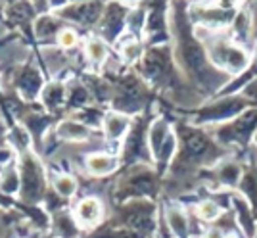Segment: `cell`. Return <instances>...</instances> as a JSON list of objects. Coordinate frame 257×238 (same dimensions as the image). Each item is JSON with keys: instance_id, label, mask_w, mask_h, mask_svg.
Instances as JSON below:
<instances>
[{"instance_id": "cell-21", "label": "cell", "mask_w": 257, "mask_h": 238, "mask_svg": "<svg viewBox=\"0 0 257 238\" xmlns=\"http://www.w3.org/2000/svg\"><path fill=\"white\" fill-rule=\"evenodd\" d=\"M131 125H133V117H128L125 113H119V111H111V109L107 111L104 125H102V137H104V142L107 146V152L119 154L121 142L127 137Z\"/></svg>"}, {"instance_id": "cell-27", "label": "cell", "mask_w": 257, "mask_h": 238, "mask_svg": "<svg viewBox=\"0 0 257 238\" xmlns=\"http://www.w3.org/2000/svg\"><path fill=\"white\" fill-rule=\"evenodd\" d=\"M94 100L90 90L86 88V85L81 81V77L75 75L69 85H67V102H65V115H71L79 109L86 108V106H92Z\"/></svg>"}, {"instance_id": "cell-2", "label": "cell", "mask_w": 257, "mask_h": 238, "mask_svg": "<svg viewBox=\"0 0 257 238\" xmlns=\"http://www.w3.org/2000/svg\"><path fill=\"white\" fill-rule=\"evenodd\" d=\"M111 62L102 71V75L111 83L113 88L109 109L125 113L128 117H137L146 109H150L154 102V90L144 83V79L133 67H125L121 62L113 65Z\"/></svg>"}, {"instance_id": "cell-10", "label": "cell", "mask_w": 257, "mask_h": 238, "mask_svg": "<svg viewBox=\"0 0 257 238\" xmlns=\"http://www.w3.org/2000/svg\"><path fill=\"white\" fill-rule=\"evenodd\" d=\"M207 41L204 43L205 52L209 62L217 67L219 71H226V73H240L249 65V56L240 46V44L228 43L223 39L217 31L207 29Z\"/></svg>"}, {"instance_id": "cell-7", "label": "cell", "mask_w": 257, "mask_h": 238, "mask_svg": "<svg viewBox=\"0 0 257 238\" xmlns=\"http://www.w3.org/2000/svg\"><path fill=\"white\" fill-rule=\"evenodd\" d=\"M107 221L127 228L140 238H150L160 228L158 204L154 200H128L125 204L113 206Z\"/></svg>"}, {"instance_id": "cell-40", "label": "cell", "mask_w": 257, "mask_h": 238, "mask_svg": "<svg viewBox=\"0 0 257 238\" xmlns=\"http://www.w3.org/2000/svg\"><path fill=\"white\" fill-rule=\"evenodd\" d=\"M255 238H257V232H255Z\"/></svg>"}, {"instance_id": "cell-9", "label": "cell", "mask_w": 257, "mask_h": 238, "mask_svg": "<svg viewBox=\"0 0 257 238\" xmlns=\"http://www.w3.org/2000/svg\"><path fill=\"white\" fill-rule=\"evenodd\" d=\"M154 119L156 117H152V108L133 117V125L119 148V158L123 165L121 169L133 165H154V156L148 144V131Z\"/></svg>"}, {"instance_id": "cell-22", "label": "cell", "mask_w": 257, "mask_h": 238, "mask_svg": "<svg viewBox=\"0 0 257 238\" xmlns=\"http://www.w3.org/2000/svg\"><path fill=\"white\" fill-rule=\"evenodd\" d=\"M242 109H244V100H240V98L219 100L207 108L198 109L196 123H221L226 119H234Z\"/></svg>"}, {"instance_id": "cell-31", "label": "cell", "mask_w": 257, "mask_h": 238, "mask_svg": "<svg viewBox=\"0 0 257 238\" xmlns=\"http://www.w3.org/2000/svg\"><path fill=\"white\" fill-rule=\"evenodd\" d=\"M165 225L169 227L171 236L175 238H188V234H190V221H188V215L182 211L181 207H167V211H165Z\"/></svg>"}, {"instance_id": "cell-6", "label": "cell", "mask_w": 257, "mask_h": 238, "mask_svg": "<svg viewBox=\"0 0 257 238\" xmlns=\"http://www.w3.org/2000/svg\"><path fill=\"white\" fill-rule=\"evenodd\" d=\"M16 154H18L16 162H18L20 181H22L18 198L31 206H43L46 192L50 190V175H48L43 158L33 148L16 152Z\"/></svg>"}, {"instance_id": "cell-35", "label": "cell", "mask_w": 257, "mask_h": 238, "mask_svg": "<svg viewBox=\"0 0 257 238\" xmlns=\"http://www.w3.org/2000/svg\"><path fill=\"white\" fill-rule=\"evenodd\" d=\"M234 33L238 37V41H247L249 33H251V18L246 12H238L234 16Z\"/></svg>"}, {"instance_id": "cell-34", "label": "cell", "mask_w": 257, "mask_h": 238, "mask_svg": "<svg viewBox=\"0 0 257 238\" xmlns=\"http://www.w3.org/2000/svg\"><path fill=\"white\" fill-rule=\"evenodd\" d=\"M223 213V207L219 202H215V200H204V202H200L198 207H196V215L200 217L202 221H209V223H213L217 221L219 217Z\"/></svg>"}, {"instance_id": "cell-26", "label": "cell", "mask_w": 257, "mask_h": 238, "mask_svg": "<svg viewBox=\"0 0 257 238\" xmlns=\"http://www.w3.org/2000/svg\"><path fill=\"white\" fill-rule=\"evenodd\" d=\"M50 188L58 196H62L64 200L75 202L79 198V190H81V181L75 173L67 171V169H50Z\"/></svg>"}, {"instance_id": "cell-29", "label": "cell", "mask_w": 257, "mask_h": 238, "mask_svg": "<svg viewBox=\"0 0 257 238\" xmlns=\"http://www.w3.org/2000/svg\"><path fill=\"white\" fill-rule=\"evenodd\" d=\"M107 111H109V108H104V106L92 104V106H86V108L79 109V111L71 113V115H65V117L75 119V121L83 123V125L88 127V129L102 133V125H104V119H106Z\"/></svg>"}, {"instance_id": "cell-20", "label": "cell", "mask_w": 257, "mask_h": 238, "mask_svg": "<svg viewBox=\"0 0 257 238\" xmlns=\"http://www.w3.org/2000/svg\"><path fill=\"white\" fill-rule=\"evenodd\" d=\"M81 52H83V65H85L83 71H92V73H102L106 65L111 62V58L115 56V50L94 33L85 35Z\"/></svg>"}, {"instance_id": "cell-1", "label": "cell", "mask_w": 257, "mask_h": 238, "mask_svg": "<svg viewBox=\"0 0 257 238\" xmlns=\"http://www.w3.org/2000/svg\"><path fill=\"white\" fill-rule=\"evenodd\" d=\"M173 37V54L177 67L192 81L194 85L211 92L221 85V71L213 67L205 52L204 43L196 37L192 22L188 18V6L171 4L169 12Z\"/></svg>"}, {"instance_id": "cell-17", "label": "cell", "mask_w": 257, "mask_h": 238, "mask_svg": "<svg viewBox=\"0 0 257 238\" xmlns=\"http://www.w3.org/2000/svg\"><path fill=\"white\" fill-rule=\"evenodd\" d=\"M146 27H144V44L146 48L171 44V23H169V4H146Z\"/></svg>"}, {"instance_id": "cell-12", "label": "cell", "mask_w": 257, "mask_h": 238, "mask_svg": "<svg viewBox=\"0 0 257 238\" xmlns=\"http://www.w3.org/2000/svg\"><path fill=\"white\" fill-rule=\"evenodd\" d=\"M60 119H64V117H58V115L48 113L39 102H37V104H31L29 109L23 113L22 117L18 119V123L29 133V137H31V141H33V148H35V152H37L41 158L44 156L46 139H48L50 131L60 123Z\"/></svg>"}, {"instance_id": "cell-18", "label": "cell", "mask_w": 257, "mask_h": 238, "mask_svg": "<svg viewBox=\"0 0 257 238\" xmlns=\"http://www.w3.org/2000/svg\"><path fill=\"white\" fill-rule=\"evenodd\" d=\"M71 209H73V215H75L77 223H79V227L85 234L98 228L107 219L106 206H104L102 198L96 194L79 196L73 202Z\"/></svg>"}, {"instance_id": "cell-32", "label": "cell", "mask_w": 257, "mask_h": 238, "mask_svg": "<svg viewBox=\"0 0 257 238\" xmlns=\"http://www.w3.org/2000/svg\"><path fill=\"white\" fill-rule=\"evenodd\" d=\"M20 188H22L20 169H18V162L14 160L4 167V171L0 175V192L8 196H20Z\"/></svg>"}, {"instance_id": "cell-25", "label": "cell", "mask_w": 257, "mask_h": 238, "mask_svg": "<svg viewBox=\"0 0 257 238\" xmlns=\"http://www.w3.org/2000/svg\"><path fill=\"white\" fill-rule=\"evenodd\" d=\"M52 223H50V238H83L85 232L81 230L79 223H77L75 215H73V209L71 207H65L52 213Z\"/></svg>"}, {"instance_id": "cell-13", "label": "cell", "mask_w": 257, "mask_h": 238, "mask_svg": "<svg viewBox=\"0 0 257 238\" xmlns=\"http://www.w3.org/2000/svg\"><path fill=\"white\" fill-rule=\"evenodd\" d=\"M94 137H102V133L88 129L83 123H79L71 117L60 119V123L50 131V135L46 139L44 156H52V152H56L64 144H83V142H90Z\"/></svg>"}, {"instance_id": "cell-39", "label": "cell", "mask_w": 257, "mask_h": 238, "mask_svg": "<svg viewBox=\"0 0 257 238\" xmlns=\"http://www.w3.org/2000/svg\"><path fill=\"white\" fill-rule=\"evenodd\" d=\"M4 98V88H2V81H0V100Z\"/></svg>"}, {"instance_id": "cell-11", "label": "cell", "mask_w": 257, "mask_h": 238, "mask_svg": "<svg viewBox=\"0 0 257 238\" xmlns=\"http://www.w3.org/2000/svg\"><path fill=\"white\" fill-rule=\"evenodd\" d=\"M39 20V14L35 8V2H2L0 8V22L12 33H18L23 37L33 48L35 56L39 54V44L35 39V22Z\"/></svg>"}, {"instance_id": "cell-24", "label": "cell", "mask_w": 257, "mask_h": 238, "mask_svg": "<svg viewBox=\"0 0 257 238\" xmlns=\"http://www.w3.org/2000/svg\"><path fill=\"white\" fill-rule=\"evenodd\" d=\"M69 23H65L60 16H56L54 12L39 16V20L35 22V39L39 48L43 46H54L58 35L64 31Z\"/></svg>"}, {"instance_id": "cell-3", "label": "cell", "mask_w": 257, "mask_h": 238, "mask_svg": "<svg viewBox=\"0 0 257 238\" xmlns=\"http://www.w3.org/2000/svg\"><path fill=\"white\" fill-rule=\"evenodd\" d=\"M152 90H161L163 94H182L186 92L184 81L179 75L171 44L146 48L139 64L133 67Z\"/></svg>"}, {"instance_id": "cell-16", "label": "cell", "mask_w": 257, "mask_h": 238, "mask_svg": "<svg viewBox=\"0 0 257 238\" xmlns=\"http://www.w3.org/2000/svg\"><path fill=\"white\" fill-rule=\"evenodd\" d=\"M133 4H121V2H107L106 10L100 23L94 29V35L106 41L111 48L121 41V37L127 31V18Z\"/></svg>"}, {"instance_id": "cell-14", "label": "cell", "mask_w": 257, "mask_h": 238, "mask_svg": "<svg viewBox=\"0 0 257 238\" xmlns=\"http://www.w3.org/2000/svg\"><path fill=\"white\" fill-rule=\"evenodd\" d=\"M104 10H106V2H65L54 14L83 33H94L104 16Z\"/></svg>"}, {"instance_id": "cell-37", "label": "cell", "mask_w": 257, "mask_h": 238, "mask_svg": "<svg viewBox=\"0 0 257 238\" xmlns=\"http://www.w3.org/2000/svg\"><path fill=\"white\" fill-rule=\"evenodd\" d=\"M246 94L249 98H257V79L255 81H251V83L246 87Z\"/></svg>"}, {"instance_id": "cell-23", "label": "cell", "mask_w": 257, "mask_h": 238, "mask_svg": "<svg viewBox=\"0 0 257 238\" xmlns=\"http://www.w3.org/2000/svg\"><path fill=\"white\" fill-rule=\"evenodd\" d=\"M257 127V111H247L244 115L217 129V139L223 142H244L253 135Z\"/></svg>"}, {"instance_id": "cell-8", "label": "cell", "mask_w": 257, "mask_h": 238, "mask_svg": "<svg viewBox=\"0 0 257 238\" xmlns=\"http://www.w3.org/2000/svg\"><path fill=\"white\" fill-rule=\"evenodd\" d=\"M46 81H48V75L37 62V56L33 54L29 60L16 65L10 73L2 79V88H4V92H14L20 100L27 102V104H37Z\"/></svg>"}, {"instance_id": "cell-28", "label": "cell", "mask_w": 257, "mask_h": 238, "mask_svg": "<svg viewBox=\"0 0 257 238\" xmlns=\"http://www.w3.org/2000/svg\"><path fill=\"white\" fill-rule=\"evenodd\" d=\"M232 206L236 209V221L238 227L244 230L247 238H255V217H253V209L249 206L244 196H234L232 198Z\"/></svg>"}, {"instance_id": "cell-19", "label": "cell", "mask_w": 257, "mask_h": 238, "mask_svg": "<svg viewBox=\"0 0 257 238\" xmlns=\"http://www.w3.org/2000/svg\"><path fill=\"white\" fill-rule=\"evenodd\" d=\"M83 171L85 175H88L90 179H109V177H115L121 171V158L119 154L107 150H94V152H86L83 156Z\"/></svg>"}, {"instance_id": "cell-5", "label": "cell", "mask_w": 257, "mask_h": 238, "mask_svg": "<svg viewBox=\"0 0 257 238\" xmlns=\"http://www.w3.org/2000/svg\"><path fill=\"white\" fill-rule=\"evenodd\" d=\"M109 188L113 206L128 200H156L161 188V177L154 165H133L111 177Z\"/></svg>"}, {"instance_id": "cell-4", "label": "cell", "mask_w": 257, "mask_h": 238, "mask_svg": "<svg viewBox=\"0 0 257 238\" xmlns=\"http://www.w3.org/2000/svg\"><path fill=\"white\" fill-rule=\"evenodd\" d=\"M175 133L179 139V150L169 167V175L173 179L184 177L198 165H205L217 158V146L204 131L179 123L175 125Z\"/></svg>"}, {"instance_id": "cell-33", "label": "cell", "mask_w": 257, "mask_h": 238, "mask_svg": "<svg viewBox=\"0 0 257 238\" xmlns=\"http://www.w3.org/2000/svg\"><path fill=\"white\" fill-rule=\"evenodd\" d=\"M240 175H242V169L234 162H225L217 169L219 181L223 184H226V186H236V184L240 183Z\"/></svg>"}, {"instance_id": "cell-30", "label": "cell", "mask_w": 257, "mask_h": 238, "mask_svg": "<svg viewBox=\"0 0 257 238\" xmlns=\"http://www.w3.org/2000/svg\"><path fill=\"white\" fill-rule=\"evenodd\" d=\"M171 133H173V125L167 117L158 115V117L152 121L150 131H148V144H150V152L154 158H156V154L160 152V148L163 146V142L167 141V137H169Z\"/></svg>"}, {"instance_id": "cell-15", "label": "cell", "mask_w": 257, "mask_h": 238, "mask_svg": "<svg viewBox=\"0 0 257 238\" xmlns=\"http://www.w3.org/2000/svg\"><path fill=\"white\" fill-rule=\"evenodd\" d=\"M75 75H79L75 67H65L64 71L56 73L50 77L44 85L39 104L43 106L48 113L58 115V117H65V102H67V85Z\"/></svg>"}, {"instance_id": "cell-38", "label": "cell", "mask_w": 257, "mask_h": 238, "mask_svg": "<svg viewBox=\"0 0 257 238\" xmlns=\"http://www.w3.org/2000/svg\"><path fill=\"white\" fill-rule=\"evenodd\" d=\"M8 123H6V119L0 115V139H6L8 137Z\"/></svg>"}, {"instance_id": "cell-36", "label": "cell", "mask_w": 257, "mask_h": 238, "mask_svg": "<svg viewBox=\"0 0 257 238\" xmlns=\"http://www.w3.org/2000/svg\"><path fill=\"white\" fill-rule=\"evenodd\" d=\"M204 238H226V234L221 230V228H209V230L205 232Z\"/></svg>"}]
</instances>
